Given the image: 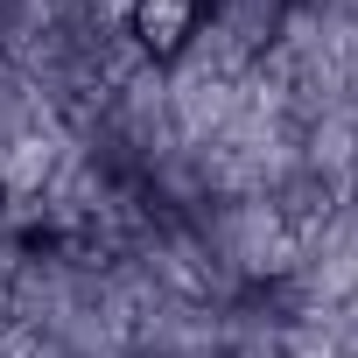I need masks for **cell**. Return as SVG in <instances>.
<instances>
[{
    "label": "cell",
    "instance_id": "6da1fadb",
    "mask_svg": "<svg viewBox=\"0 0 358 358\" xmlns=\"http://www.w3.org/2000/svg\"><path fill=\"white\" fill-rule=\"evenodd\" d=\"M204 29H211V0H127L120 8V36L155 71H176L204 43Z\"/></svg>",
    "mask_w": 358,
    "mask_h": 358
}]
</instances>
